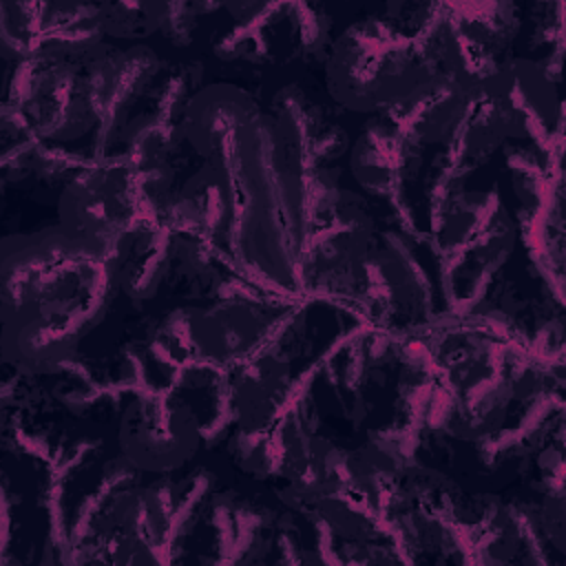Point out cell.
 I'll list each match as a JSON object with an SVG mask.
<instances>
[{
	"label": "cell",
	"instance_id": "obj_1",
	"mask_svg": "<svg viewBox=\"0 0 566 566\" xmlns=\"http://www.w3.org/2000/svg\"><path fill=\"white\" fill-rule=\"evenodd\" d=\"M168 168H142L124 155L71 177L57 201V230L84 254L113 261L126 237L159 223V197Z\"/></svg>",
	"mask_w": 566,
	"mask_h": 566
},
{
	"label": "cell",
	"instance_id": "obj_2",
	"mask_svg": "<svg viewBox=\"0 0 566 566\" xmlns=\"http://www.w3.org/2000/svg\"><path fill=\"white\" fill-rule=\"evenodd\" d=\"M433 66L420 40L385 20L365 18L332 40L325 53V86L347 111L385 115Z\"/></svg>",
	"mask_w": 566,
	"mask_h": 566
},
{
	"label": "cell",
	"instance_id": "obj_3",
	"mask_svg": "<svg viewBox=\"0 0 566 566\" xmlns=\"http://www.w3.org/2000/svg\"><path fill=\"white\" fill-rule=\"evenodd\" d=\"M18 69V113L38 139L69 144L97 128L86 60H29Z\"/></svg>",
	"mask_w": 566,
	"mask_h": 566
},
{
	"label": "cell",
	"instance_id": "obj_4",
	"mask_svg": "<svg viewBox=\"0 0 566 566\" xmlns=\"http://www.w3.org/2000/svg\"><path fill=\"white\" fill-rule=\"evenodd\" d=\"M201 444V427L190 405L175 391L133 398L117 424V447L128 467L164 475L188 464Z\"/></svg>",
	"mask_w": 566,
	"mask_h": 566
},
{
	"label": "cell",
	"instance_id": "obj_5",
	"mask_svg": "<svg viewBox=\"0 0 566 566\" xmlns=\"http://www.w3.org/2000/svg\"><path fill=\"white\" fill-rule=\"evenodd\" d=\"M469 91L449 73L433 66L385 119L413 146H436L455 142Z\"/></svg>",
	"mask_w": 566,
	"mask_h": 566
},
{
	"label": "cell",
	"instance_id": "obj_6",
	"mask_svg": "<svg viewBox=\"0 0 566 566\" xmlns=\"http://www.w3.org/2000/svg\"><path fill=\"white\" fill-rule=\"evenodd\" d=\"M502 113L509 139H546L557 117L548 73L531 60H509L484 80Z\"/></svg>",
	"mask_w": 566,
	"mask_h": 566
},
{
	"label": "cell",
	"instance_id": "obj_7",
	"mask_svg": "<svg viewBox=\"0 0 566 566\" xmlns=\"http://www.w3.org/2000/svg\"><path fill=\"white\" fill-rule=\"evenodd\" d=\"M254 102L237 86L217 84L197 91L179 115L181 139L208 164H223V153L250 122Z\"/></svg>",
	"mask_w": 566,
	"mask_h": 566
},
{
	"label": "cell",
	"instance_id": "obj_8",
	"mask_svg": "<svg viewBox=\"0 0 566 566\" xmlns=\"http://www.w3.org/2000/svg\"><path fill=\"white\" fill-rule=\"evenodd\" d=\"M150 51L133 49L115 55H91L86 60L88 84L97 108V130L122 126L128 106L144 91L155 73ZM126 124V122H124Z\"/></svg>",
	"mask_w": 566,
	"mask_h": 566
},
{
	"label": "cell",
	"instance_id": "obj_9",
	"mask_svg": "<svg viewBox=\"0 0 566 566\" xmlns=\"http://www.w3.org/2000/svg\"><path fill=\"white\" fill-rule=\"evenodd\" d=\"M413 144L387 119L369 126L354 142L349 166L360 188L374 197L394 195L413 170Z\"/></svg>",
	"mask_w": 566,
	"mask_h": 566
},
{
	"label": "cell",
	"instance_id": "obj_10",
	"mask_svg": "<svg viewBox=\"0 0 566 566\" xmlns=\"http://www.w3.org/2000/svg\"><path fill=\"white\" fill-rule=\"evenodd\" d=\"M175 248V237L159 223L126 237L115 259L117 287L130 301L153 298L172 268Z\"/></svg>",
	"mask_w": 566,
	"mask_h": 566
},
{
	"label": "cell",
	"instance_id": "obj_11",
	"mask_svg": "<svg viewBox=\"0 0 566 566\" xmlns=\"http://www.w3.org/2000/svg\"><path fill=\"white\" fill-rule=\"evenodd\" d=\"M290 391V369L272 354L248 360L232 380V407L241 429H263L276 422Z\"/></svg>",
	"mask_w": 566,
	"mask_h": 566
},
{
	"label": "cell",
	"instance_id": "obj_12",
	"mask_svg": "<svg viewBox=\"0 0 566 566\" xmlns=\"http://www.w3.org/2000/svg\"><path fill=\"white\" fill-rule=\"evenodd\" d=\"M318 226L312 230L310 250L321 268L334 270L360 265L367 256L371 223L356 206H340L336 199L318 208Z\"/></svg>",
	"mask_w": 566,
	"mask_h": 566
},
{
	"label": "cell",
	"instance_id": "obj_13",
	"mask_svg": "<svg viewBox=\"0 0 566 566\" xmlns=\"http://www.w3.org/2000/svg\"><path fill=\"white\" fill-rule=\"evenodd\" d=\"M108 517L117 548L137 551V562H146L142 551H153L161 544L170 511L161 491L130 489L115 495L108 506Z\"/></svg>",
	"mask_w": 566,
	"mask_h": 566
},
{
	"label": "cell",
	"instance_id": "obj_14",
	"mask_svg": "<svg viewBox=\"0 0 566 566\" xmlns=\"http://www.w3.org/2000/svg\"><path fill=\"white\" fill-rule=\"evenodd\" d=\"M263 316L252 305L226 303L208 310L192 323V340L201 356L228 363L243 358L261 338Z\"/></svg>",
	"mask_w": 566,
	"mask_h": 566
},
{
	"label": "cell",
	"instance_id": "obj_15",
	"mask_svg": "<svg viewBox=\"0 0 566 566\" xmlns=\"http://www.w3.org/2000/svg\"><path fill=\"white\" fill-rule=\"evenodd\" d=\"M223 164H208L179 192V214L201 234H221L228 226L232 197Z\"/></svg>",
	"mask_w": 566,
	"mask_h": 566
},
{
	"label": "cell",
	"instance_id": "obj_16",
	"mask_svg": "<svg viewBox=\"0 0 566 566\" xmlns=\"http://www.w3.org/2000/svg\"><path fill=\"white\" fill-rule=\"evenodd\" d=\"M99 24L104 35L111 38H150L161 31L164 2H137V4H97Z\"/></svg>",
	"mask_w": 566,
	"mask_h": 566
}]
</instances>
